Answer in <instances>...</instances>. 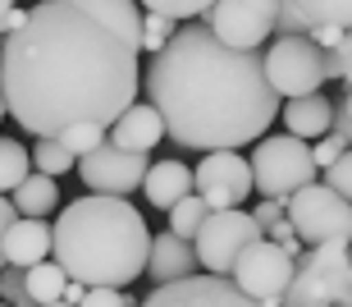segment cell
Masks as SVG:
<instances>
[{"mask_svg":"<svg viewBox=\"0 0 352 307\" xmlns=\"http://www.w3.org/2000/svg\"><path fill=\"white\" fill-rule=\"evenodd\" d=\"M138 37L119 32L96 10L41 0L5 37V110L37 138H60L74 124L110 129L138 101Z\"/></svg>","mask_w":352,"mask_h":307,"instance_id":"6da1fadb","label":"cell"},{"mask_svg":"<svg viewBox=\"0 0 352 307\" xmlns=\"http://www.w3.org/2000/svg\"><path fill=\"white\" fill-rule=\"evenodd\" d=\"M165 134L192 151H238L279 120L261 51H234L201 19L174 28L142 74Z\"/></svg>","mask_w":352,"mask_h":307,"instance_id":"7a4b0ae2","label":"cell"},{"mask_svg":"<svg viewBox=\"0 0 352 307\" xmlns=\"http://www.w3.org/2000/svg\"><path fill=\"white\" fill-rule=\"evenodd\" d=\"M151 229L129 198H87L69 202L51 225V253L69 280L87 289H129L146 271Z\"/></svg>","mask_w":352,"mask_h":307,"instance_id":"3957f363","label":"cell"},{"mask_svg":"<svg viewBox=\"0 0 352 307\" xmlns=\"http://www.w3.org/2000/svg\"><path fill=\"white\" fill-rule=\"evenodd\" d=\"M348 298H352L348 243H316L302 253L279 307H343Z\"/></svg>","mask_w":352,"mask_h":307,"instance_id":"277c9868","label":"cell"},{"mask_svg":"<svg viewBox=\"0 0 352 307\" xmlns=\"http://www.w3.org/2000/svg\"><path fill=\"white\" fill-rule=\"evenodd\" d=\"M284 220L293 225L302 248H316V243H352V202H343L320 179L302 184L298 193H288Z\"/></svg>","mask_w":352,"mask_h":307,"instance_id":"5b68a950","label":"cell"},{"mask_svg":"<svg viewBox=\"0 0 352 307\" xmlns=\"http://www.w3.org/2000/svg\"><path fill=\"white\" fill-rule=\"evenodd\" d=\"M252 193L261 198H279L284 202L288 193H298L302 184L320 179L311 160V142H302L293 134H279V138H256V151H252Z\"/></svg>","mask_w":352,"mask_h":307,"instance_id":"8992f818","label":"cell"},{"mask_svg":"<svg viewBox=\"0 0 352 307\" xmlns=\"http://www.w3.org/2000/svg\"><path fill=\"white\" fill-rule=\"evenodd\" d=\"M265 229L252 220V211L243 207H229V211H206L201 229H197V266H206V275H229L234 262L248 253L252 243L261 239Z\"/></svg>","mask_w":352,"mask_h":307,"instance_id":"52a82bcc","label":"cell"},{"mask_svg":"<svg viewBox=\"0 0 352 307\" xmlns=\"http://www.w3.org/2000/svg\"><path fill=\"white\" fill-rule=\"evenodd\" d=\"M261 55H265V78H270L279 101L320 92V83H325V51L307 32L302 37H274Z\"/></svg>","mask_w":352,"mask_h":307,"instance_id":"ba28073f","label":"cell"},{"mask_svg":"<svg viewBox=\"0 0 352 307\" xmlns=\"http://www.w3.org/2000/svg\"><path fill=\"white\" fill-rule=\"evenodd\" d=\"M274 19H279V0H215L201 23L234 51H261L274 37Z\"/></svg>","mask_w":352,"mask_h":307,"instance_id":"9c48e42d","label":"cell"},{"mask_svg":"<svg viewBox=\"0 0 352 307\" xmlns=\"http://www.w3.org/2000/svg\"><path fill=\"white\" fill-rule=\"evenodd\" d=\"M293 271H298V257H288L274 239H265V234H261V239H256L248 253L234 262L229 280H234L248 298H256V303L279 307V298H284L288 280H293Z\"/></svg>","mask_w":352,"mask_h":307,"instance_id":"30bf717a","label":"cell"},{"mask_svg":"<svg viewBox=\"0 0 352 307\" xmlns=\"http://www.w3.org/2000/svg\"><path fill=\"white\" fill-rule=\"evenodd\" d=\"M146 151H124L115 147V142H101L96 151H87V156H78V165L74 170L82 174V184L91 188V193H105V198H129L133 188H142L146 179Z\"/></svg>","mask_w":352,"mask_h":307,"instance_id":"8fae6325","label":"cell"},{"mask_svg":"<svg viewBox=\"0 0 352 307\" xmlns=\"http://www.w3.org/2000/svg\"><path fill=\"white\" fill-rule=\"evenodd\" d=\"M192 193L206 198L210 211H229L252 198V165L238 151H206L192 170Z\"/></svg>","mask_w":352,"mask_h":307,"instance_id":"7c38bea8","label":"cell"},{"mask_svg":"<svg viewBox=\"0 0 352 307\" xmlns=\"http://www.w3.org/2000/svg\"><path fill=\"white\" fill-rule=\"evenodd\" d=\"M138 307H265L248 298L229 275H188L174 284H156V294L142 298Z\"/></svg>","mask_w":352,"mask_h":307,"instance_id":"4fadbf2b","label":"cell"},{"mask_svg":"<svg viewBox=\"0 0 352 307\" xmlns=\"http://www.w3.org/2000/svg\"><path fill=\"white\" fill-rule=\"evenodd\" d=\"M311 28H352V0H279L274 37H302Z\"/></svg>","mask_w":352,"mask_h":307,"instance_id":"5bb4252c","label":"cell"},{"mask_svg":"<svg viewBox=\"0 0 352 307\" xmlns=\"http://www.w3.org/2000/svg\"><path fill=\"white\" fill-rule=\"evenodd\" d=\"M146 275H151L156 284H174V280L197 275V248L188 239H179L174 229L156 234L151 248H146Z\"/></svg>","mask_w":352,"mask_h":307,"instance_id":"9a60e30c","label":"cell"},{"mask_svg":"<svg viewBox=\"0 0 352 307\" xmlns=\"http://www.w3.org/2000/svg\"><path fill=\"white\" fill-rule=\"evenodd\" d=\"M279 120H284V129L293 138H302V142H316V138L329 134V124H334V101L320 92L311 96H288V101H279Z\"/></svg>","mask_w":352,"mask_h":307,"instance_id":"2e32d148","label":"cell"},{"mask_svg":"<svg viewBox=\"0 0 352 307\" xmlns=\"http://www.w3.org/2000/svg\"><path fill=\"white\" fill-rule=\"evenodd\" d=\"M46 253H51V225L41 215H19L5 234V266L28 271L37 262H46Z\"/></svg>","mask_w":352,"mask_h":307,"instance_id":"e0dca14e","label":"cell"},{"mask_svg":"<svg viewBox=\"0 0 352 307\" xmlns=\"http://www.w3.org/2000/svg\"><path fill=\"white\" fill-rule=\"evenodd\" d=\"M160 138H165V124H160L151 101H133V106L110 124V142L124 147V151H151Z\"/></svg>","mask_w":352,"mask_h":307,"instance_id":"ac0fdd59","label":"cell"},{"mask_svg":"<svg viewBox=\"0 0 352 307\" xmlns=\"http://www.w3.org/2000/svg\"><path fill=\"white\" fill-rule=\"evenodd\" d=\"M142 193H146V202H151L156 211H170L179 198L192 193V170H188L183 160H156V165H146Z\"/></svg>","mask_w":352,"mask_h":307,"instance_id":"d6986e66","label":"cell"},{"mask_svg":"<svg viewBox=\"0 0 352 307\" xmlns=\"http://www.w3.org/2000/svg\"><path fill=\"white\" fill-rule=\"evenodd\" d=\"M55 202H60V184L41 170H32L23 184L14 188V211L19 215H41V220H46V215L55 211Z\"/></svg>","mask_w":352,"mask_h":307,"instance_id":"ffe728a7","label":"cell"},{"mask_svg":"<svg viewBox=\"0 0 352 307\" xmlns=\"http://www.w3.org/2000/svg\"><path fill=\"white\" fill-rule=\"evenodd\" d=\"M65 284H69V275H65L60 262H37V266L23 271V289H28V298H32L37 307L65 298Z\"/></svg>","mask_w":352,"mask_h":307,"instance_id":"44dd1931","label":"cell"},{"mask_svg":"<svg viewBox=\"0 0 352 307\" xmlns=\"http://www.w3.org/2000/svg\"><path fill=\"white\" fill-rule=\"evenodd\" d=\"M28 174H32V156H28V147H23V142H14V138H0V193L10 198Z\"/></svg>","mask_w":352,"mask_h":307,"instance_id":"7402d4cb","label":"cell"},{"mask_svg":"<svg viewBox=\"0 0 352 307\" xmlns=\"http://www.w3.org/2000/svg\"><path fill=\"white\" fill-rule=\"evenodd\" d=\"M206 198H201V193H188V198H179L170 207V229L174 234H179V239H188L192 243L197 239V229H201V220H206Z\"/></svg>","mask_w":352,"mask_h":307,"instance_id":"603a6c76","label":"cell"},{"mask_svg":"<svg viewBox=\"0 0 352 307\" xmlns=\"http://www.w3.org/2000/svg\"><path fill=\"white\" fill-rule=\"evenodd\" d=\"M28 156H32V170L51 174V179H60V174H69L78 165V160L60 147V138H37V147H28Z\"/></svg>","mask_w":352,"mask_h":307,"instance_id":"cb8c5ba5","label":"cell"},{"mask_svg":"<svg viewBox=\"0 0 352 307\" xmlns=\"http://www.w3.org/2000/svg\"><path fill=\"white\" fill-rule=\"evenodd\" d=\"M101 142H110V129H101V124H74V129L60 134V147H65L74 160L87 156V151H96Z\"/></svg>","mask_w":352,"mask_h":307,"instance_id":"d4e9b609","label":"cell"},{"mask_svg":"<svg viewBox=\"0 0 352 307\" xmlns=\"http://www.w3.org/2000/svg\"><path fill=\"white\" fill-rule=\"evenodd\" d=\"M146 14H165L174 23H188V19H201V14L215 5V0H138Z\"/></svg>","mask_w":352,"mask_h":307,"instance_id":"484cf974","label":"cell"},{"mask_svg":"<svg viewBox=\"0 0 352 307\" xmlns=\"http://www.w3.org/2000/svg\"><path fill=\"white\" fill-rule=\"evenodd\" d=\"M174 19H165V14H146L142 10V32H138V51H146V55H156L165 41L174 37Z\"/></svg>","mask_w":352,"mask_h":307,"instance_id":"4316f807","label":"cell"},{"mask_svg":"<svg viewBox=\"0 0 352 307\" xmlns=\"http://www.w3.org/2000/svg\"><path fill=\"white\" fill-rule=\"evenodd\" d=\"M320 174H325L320 184H329V188H334V193H339L343 202H352V147L343 151V156L334 160V165H325Z\"/></svg>","mask_w":352,"mask_h":307,"instance_id":"83f0119b","label":"cell"},{"mask_svg":"<svg viewBox=\"0 0 352 307\" xmlns=\"http://www.w3.org/2000/svg\"><path fill=\"white\" fill-rule=\"evenodd\" d=\"M348 151V142H343L334 129H329L325 138H316V147H311V160H316V170H325V165H334V160Z\"/></svg>","mask_w":352,"mask_h":307,"instance_id":"f1b7e54d","label":"cell"},{"mask_svg":"<svg viewBox=\"0 0 352 307\" xmlns=\"http://www.w3.org/2000/svg\"><path fill=\"white\" fill-rule=\"evenodd\" d=\"M0 294L10 298V307H37L32 298H28V289H23V271H14V266L0 271Z\"/></svg>","mask_w":352,"mask_h":307,"instance_id":"f546056e","label":"cell"},{"mask_svg":"<svg viewBox=\"0 0 352 307\" xmlns=\"http://www.w3.org/2000/svg\"><path fill=\"white\" fill-rule=\"evenodd\" d=\"M78 307H138L124 289H87Z\"/></svg>","mask_w":352,"mask_h":307,"instance_id":"4dcf8cb0","label":"cell"},{"mask_svg":"<svg viewBox=\"0 0 352 307\" xmlns=\"http://www.w3.org/2000/svg\"><path fill=\"white\" fill-rule=\"evenodd\" d=\"M265 239H274L279 248H284L288 257H302V243H298V234H293V225H288L284 215L274 220V225H265Z\"/></svg>","mask_w":352,"mask_h":307,"instance_id":"1f68e13d","label":"cell"},{"mask_svg":"<svg viewBox=\"0 0 352 307\" xmlns=\"http://www.w3.org/2000/svg\"><path fill=\"white\" fill-rule=\"evenodd\" d=\"M329 129H334V134H339L343 142H348V147H352V92L343 96V106L334 110V124H329Z\"/></svg>","mask_w":352,"mask_h":307,"instance_id":"d6a6232c","label":"cell"},{"mask_svg":"<svg viewBox=\"0 0 352 307\" xmlns=\"http://www.w3.org/2000/svg\"><path fill=\"white\" fill-rule=\"evenodd\" d=\"M14 220H19V211H14V202L0 193V271H5V234H10Z\"/></svg>","mask_w":352,"mask_h":307,"instance_id":"836d02e7","label":"cell"},{"mask_svg":"<svg viewBox=\"0 0 352 307\" xmlns=\"http://www.w3.org/2000/svg\"><path fill=\"white\" fill-rule=\"evenodd\" d=\"M279 215H284V202H279V198H261V207L252 211V220H256V225L265 229V225H274Z\"/></svg>","mask_w":352,"mask_h":307,"instance_id":"e575fe53","label":"cell"},{"mask_svg":"<svg viewBox=\"0 0 352 307\" xmlns=\"http://www.w3.org/2000/svg\"><path fill=\"white\" fill-rule=\"evenodd\" d=\"M307 37H311L320 51H329V46H343V28H311Z\"/></svg>","mask_w":352,"mask_h":307,"instance_id":"d590c367","label":"cell"},{"mask_svg":"<svg viewBox=\"0 0 352 307\" xmlns=\"http://www.w3.org/2000/svg\"><path fill=\"white\" fill-rule=\"evenodd\" d=\"M339 55H343V83H348V92H352V28L343 32V46H339Z\"/></svg>","mask_w":352,"mask_h":307,"instance_id":"8d00e7d4","label":"cell"},{"mask_svg":"<svg viewBox=\"0 0 352 307\" xmlns=\"http://www.w3.org/2000/svg\"><path fill=\"white\" fill-rule=\"evenodd\" d=\"M329 78H343V55H339V46H329V51H325V83Z\"/></svg>","mask_w":352,"mask_h":307,"instance_id":"74e56055","label":"cell"},{"mask_svg":"<svg viewBox=\"0 0 352 307\" xmlns=\"http://www.w3.org/2000/svg\"><path fill=\"white\" fill-rule=\"evenodd\" d=\"M23 19H28V10H19V5H14L10 14H0V37H10V32L23 23Z\"/></svg>","mask_w":352,"mask_h":307,"instance_id":"f35d334b","label":"cell"},{"mask_svg":"<svg viewBox=\"0 0 352 307\" xmlns=\"http://www.w3.org/2000/svg\"><path fill=\"white\" fill-rule=\"evenodd\" d=\"M82 294H87V284H78V280H69V284H65V303L78 307V303H82Z\"/></svg>","mask_w":352,"mask_h":307,"instance_id":"ab89813d","label":"cell"},{"mask_svg":"<svg viewBox=\"0 0 352 307\" xmlns=\"http://www.w3.org/2000/svg\"><path fill=\"white\" fill-rule=\"evenodd\" d=\"M41 307H74V303H65V298H55V303H41Z\"/></svg>","mask_w":352,"mask_h":307,"instance_id":"60d3db41","label":"cell"},{"mask_svg":"<svg viewBox=\"0 0 352 307\" xmlns=\"http://www.w3.org/2000/svg\"><path fill=\"white\" fill-rule=\"evenodd\" d=\"M14 10V0H0V14H10Z\"/></svg>","mask_w":352,"mask_h":307,"instance_id":"b9f144b4","label":"cell"},{"mask_svg":"<svg viewBox=\"0 0 352 307\" xmlns=\"http://www.w3.org/2000/svg\"><path fill=\"white\" fill-rule=\"evenodd\" d=\"M0 120H5V96H0Z\"/></svg>","mask_w":352,"mask_h":307,"instance_id":"7bdbcfd3","label":"cell"},{"mask_svg":"<svg viewBox=\"0 0 352 307\" xmlns=\"http://www.w3.org/2000/svg\"><path fill=\"white\" fill-rule=\"evenodd\" d=\"M0 60H5V37H0Z\"/></svg>","mask_w":352,"mask_h":307,"instance_id":"ee69618b","label":"cell"},{"mask_svg":"<svg viewBox=\"0 0 352 307\" xmlns=\"http://www.w3.org/2000/svg\"><path fill=\"white\" fill-rule=\"evenodd\" d=\"M348 266H352V243H348Z\"/></svg>","mask_w":352,"mask_h":307,"instance_id":"f6af8a7d","label":"cell"},{"mask_svg":"<svg viewBox=\"0 0 352 307\" xmlns=\"http://www.w3.org/2000/svg\"><path fill=\"white\" fill-rule=\"evenodd\" d=\"M343 307H352V298H348V303H343Z\"/></svg>","mask_w":352,"mask_h":307,"instance_id":"bcb514c9","label":"cell"},{"mask_svg":"<svg viewBox=\"0 0 352 307\" xmlns=\"http://www.w3.org/2000/svg\"><path fill=\"white\" fill-rule=\"evenodd\" d=\"M0 298H5V294H0Z\"/></svg>","mask_w":352,"mask_h":307,"instance_id":"7dc6e473","label":"cell"},{"mask_svg":"<svg viewBox=\"0 0 352 307\" xmlns=\"http://www.w3.org/2000/svg\"><path fill=\"white\" fill-rule=\"evenodd\" d=\"M0 307H5V303H0Z\"/></svg>","mask_w":352,"mask_h":307,"instance_id":"c3c4849f","label":"cell"}]
</instances>
